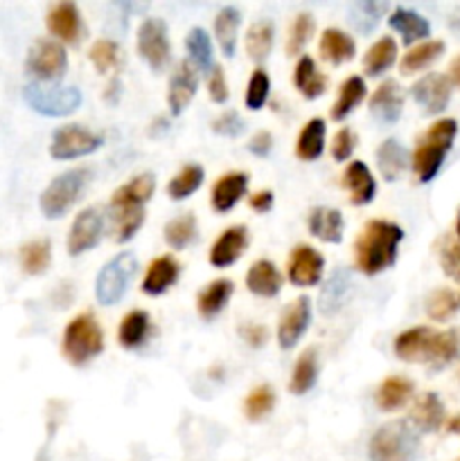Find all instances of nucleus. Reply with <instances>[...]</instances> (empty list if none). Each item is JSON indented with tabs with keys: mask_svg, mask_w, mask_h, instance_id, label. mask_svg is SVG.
<instances>
[{
	"mask_svg": "<svg viewBox=\"0 0 460 461\" xmlns=\"http://www.w3.org/2000/svg\"><path fill=\"white\" fill-rule=\"evenodd\" d=\"M203 178H206V171H203L201 165L192 162V165H185L174 178L167 185V194H170L174 201H183V198L192 196L198 187L203 185Z\"/></svg>",
	"mask_w": 460,
	"mask_h": 461,
	"instance_id": "nucleus-42",
	"label": "nucleus"
},
{
	"mask_svg": "<svg viewBox=\"0 0 460 461\" xmlns=\"http://www.w3.org/2000/svg\"><path fill=\"white\" fill-rule=\"evenodd\" d=\"M21 268L27 275H43L52 261V246L48 239H34L21 248Z\"/></svg>",
	"mask_w": 460,
	"mask_h": 461,
	"instance_id": "nucleus-41",
	"label": "nucleus"
},
{
	"mask_svg": "<svg viewBox=\"0 0 460 461\" xmlns=\"http://www.w3.org/2000/svg\"><path fill=\"white\" fill-rule=\"evenodd\" d=\"M325 259L316 248L296 246L289 257V279L296 286H316L323 275Z\"/></svg>",
	"mask_w": 460,
	"mask_h": 461,
	"instance_id": "nucleus-14",
	"label": "nucleus"
},
{
	"mask_svg": "<svg viewBox=\"0 0 460 461\" xmlns=\"http://www.w3.org/2000/svg\"><path fill=\"white\" fill-rule=\"evenodd\" d=\"M45 25H48L50 34L57 36L63 43H79L81 39V14L77 9L75 3H63L52 5V9L48 12V18H45Z\"/></svg>",
	"mask_w": 460,
	"mask_h": 461,
	"instance_id": "nucleus-16",
	"label": "nucleus"
},
{
	"mask_svg": "<svg viewBox=\"0 0 460 461\" xmlns=\"http://www.w3.org/2000/svg\"><path fill=\"white\" fill-rule=\"evenodd\" d=\"M442 270H445L446 277L454 279L455 284H460V243H451L442 250Z\"/></svg>",
	"mask_w": 460,
	"mask_h": 461,
	"instance_id": "nucleus-56",
	"label": "nucleus"
},
{
	"mask_svg": "<svg viewBox=\"0 0 460 461\" xmlns=\"http://www.w3.org/2000/svg\"><path fill=\"white\" fill-rule=\"evenodd\" d=\"M198 88V77L197 68L189 63V59L179 63V68L174 70L170 79V90H167V104H170V111L174 115H180V113L188 108V104L192 102L194 95H197Z\"/></svg>",
	"mask_w": 460,
	"mask_h": 461,
	"instance_id": "nucleus-15",
	"label": "nucleus"
},
{
	"mask_svg": "<svg viewBox=\"0 0 460 461\" xmlns=\"http://www.w3.org/2000/svg\"><path fill=\"white\" fill-rule=\"evenodd\" d=\"M104 351V333L99 329L97 320L90 313L77 315L63 331V356L70 360L75 367L90 363L95 356Z\"/></svg>",
	"mask_w": 460,
	"mask_h": 461,
	"instance_id": "nucleus-4",
	"label": "nucleus"
},
{
	"mask_svg": "<svg viewBox=\"0 0 460 461\" xmlns=\"http://www.w3.org/2000/svg\"><path fill=\"white\" fill-rule=\"evenodd\" d=\"M246 129V122L242 120L237 111H225L212 122V131L219 135H228V138H237V135L244 133Z\"/></svg>",
	"mask_w": 460,
	"mask_h": 461,
	"instance_id": "nucleus-53",
	"label": "nucleus"
},
{
	"mask_svg": "<svg viewBox=\"0 0 460 461\" xmlns=\"http://www.w3.org/2000/svg\"><path fill=\"white\" fill-rule=\"evenodd\" d=\"M455 232H458V237H460V214H458V223H455Z\"/></svg>",
	"mask_w": 460,
	"mask_h": 461,
	"instance_id": "nucleus-62",
	"label": "nucleus"
},
{
	"mask_svg": "<svg viewBox=\"0 0 460 461\" xmlns=\"http://www.w3.org/2000/svg\"><path fill=\"white\" fill-rule=\"evenodd\" d=\"M442 52H445V41H424V43L415 45V48H410L409 52L404 54V59H401V72H404V75H410V72L424 70V68H427L428 63L436 61Z\"/></svg>",
	"mask_w": 460,
	"mask_h": 461,
	"instance_id": "nucleus-43",
	"label": "nucleus"
},
{
	"mask_svg": "<svg viewBox=\"0 0 460 461\" xmlns=\"http://www.w3.org/2000/svg\"><path fill=\"white\" fill-rule=\"evenodd\" d=\"M370 461H415L419 453V435L410 421H391L370 439Z\"/></svg>",
	"mask_w": 460,
	"mask_h": 461,
	"instance_id": "nucleus-3",
	"label": "nucleus"
},
{
	"mask_svg": "<svg viewBox=\"0 0 460 461\" xmlns=\"http://www.w3.org/2000/svg\"><path fill=\"white\" fill-rule=\"evenodd\" d=\"M410 95L424 108V113L437 115V113L445 111L451 99V79L440 72H428L422 79L415 81Z\"/></svg>",
	"mask_w": 460,
	"mask_h": 461,
	"instance_id": "nucleus-12",
	"label": "nucleus"
},
{
	"mask_svg": "<svg viewBox=\"0 0 460 461\" xmlns=\"http://www.w3.org/2000/svg\"><path fill=\"white\" fill-rule=\"evenodd\" d=\"M68 68V54L59 41L52 39H36L32 43L30 52L25 59L27 75L34 77V81L43 84H57Z\"/></svg>",
	"mask_w": 460,
	"mask_h": 461,
	"instance_id": "nucleus-8",
	"label": "nucleus"
},
{
	"mask_svg": "<svg viewBox=\"0 0 460 461\" xmlns=\"http://www.w3.org/2000/svg\"><path fill=\"white\" fill-rule=\"evenodd\" d=\"M212 75L207 79V90H210V99L216 104H224L228 99L230 90L228 84H225V72L221 66H212Z\"/></svg>",
	"mask_w": 460,
	"mask_h": 461,
	"instance_id": "nucleus-55",
	"label": "nucleus"
},
{
	"mask_svg": "<svg viewBox=\"0 0 460 461\" xmlns=\"http://www.w3.org/2000/svg\"><path fill=\"white\" fill-rule=\"evenodd\" d=\"M111 216H113V234H115V241L120 243L131 241V239L135 237V232H138L144 223L143 207H117V210H113L111 207Z\"/></svg>",
	"mask_w": 460,
	"mask_h": 461,
	"instance_id": "nucleus-44",
	"label": "nucleus"
},
{
	"mask_svg": "<svg viewBox=\"0 0 460 461\" xmlns=\"http://www.w3.org/2000/svg\"><path fill=\"white\" fill-rule=\"evenodd\" d=\"M185 48H188L189 63H192L197 70H210L212 68V43L210 36L203 27H194L189 30L188 39H185Z\"/></svg>",
	"mask_w": 460,
	"mask_h": 461,
	"instance_id": "nucleus-47",
	"label": "nucleus"
},
{
	"mask_svg": "<svg viewBox=\"0 0 460 461\" xmlns=\"http://www.w3.org/2000/svg\"><path fill=\"white\" fill-rule=\"evenodd\" d=\"M388 25H391L392 30L400 32L406 45L431 34V23H428L422 14L406 7H397L395 12L391 14V18H388Z\"/></svg>",
	"mask_w": 460,
	"mask_h": 461,
	"instance_id": "nucleus-28",
	"label": "nucleus"
},
{
	"mask_svg": "<svg viewBox=\"0 0 460 461\" xmlns=\"http://www.w3.org/2000/svg\"><path fill=\"white\" fill-rule=\"evenodd\" d=\"M239 333H242L244 340L251 347H255V349L266 342V329L262 327V324H246V327L239 329Z\"/></svg>",
	"mask_w": 460,
	"mask_h": 461,
	"instance_id": "nucleus-58",
	"label": "nucleus"
},
{
	"mask_svg": "<svg viewBox=\"0 0 460 461\" xmlns=\"http://www.w3.org/2000/svg\"><path fill=\"white\" fill-rule=\"evenodd\" d=\"M356 147V138L350 129H341L336 135H334L332 142V158L338 162H345L347 158L352 156Z\"/></svg>",
	"mask_w": 460,
	"mask_h": 461,
	"instance_id": "nucleus-54",
	"label": "nucleus"
},
{
	"mask_svg": "<svg viewBox=\"0 0 460 461\" xmlns=\"http://www.w3.org/2000/svg\"><path fill=\"white\" fill-rule=\"evenodd\" d=\"M251 207L255 212H260V214H266V212L273 207V192H271V189H262V192L253 194Z\"/></svg>",
	"mask_w": 460,
	"mask_h": 461,
	"instance_id": "nucleus-59",
	"label": "nucleus"
},
{
	"mask_svg": "<svg viewBox=\"0 0 460 461\" xmlns=\"http://www.w3.org/2000/svg\"><path fill=\"white\" fill-rule=\"evenodd\" d=\"M316 381H318V354H316L314 347H309V349L302 351L296 367H293L289 390H291V394L302 396L309 390H314Z\"/></svg>",
	"mask_w": 460,
	"mask_h": 461,
	"instance_id": "nucleus-36",
	"label": "nucleus"
},
{
	"mask_svg": "<svg viewBox=\"0 0 460 461\" xmlns=\"http://www.w3.org/2000/svg\"><path fill=\"white\" fill-rule=\"evenodd\" d=\"M117 88H120V81L117 79H113L111 81V86H108V102H115V95H117Z\"/></svg>",
	"mask_w": 460,
	"mask_h": 461,
	"instance_id": "nucleus-61",
	"label": "nucleus"
},
{
	"mask_svg": "<svg viewBox=\"0 0 460 461\" xmlns=\"http://www.w3.org/2000/svg\"><path fill=\"white\" fill-rule=\"evenodd\" d=\"M248 189V176L242 171H233L216 180L212 187V207L216 212H230L239 203V198L246 194Z\"/></svg>",
	"mask_w": 460,
	"mask_h": 461,
	"instance_id": "nucleus-23",
	"label": "nucleus"
},
{
	"mask_svg": "<svg viewBox=\"0 0 460 461\" xmlns=\"http://www.w3.org/2000/svg\"><path fill=\"white\" fill-rule=\"evenodd\" d=\"M149 329H152V320H149L147 311H131L124 315V320L120 322L117 329V340L124 349H138L149 336Z\"/></svg>",
	"mask_w": 460,
	"mask_h": 461,
	"instance_id": "nucleus-35",
	"label": "nucleus"
},
{
	"mask_svg": "<svg viewBox=\"0 0 460 461\" xmlns=\"http://www.w3.org/2000/svg\"><path fill=\"white\" fill-rule=\"evenodd\" d=\"M248 291L260 297H275L282 288V273L269 259H260L251 266L246 275Z\"/></svg>",
	"mask_w": 460,
	"mask_h": 461,
	"instance_id": "nucleus-22",
	"label": "nucleus"
},
{
	"mask_svg": "<svg viewBox=\"0 0 460 461\" xmlns=\"http://www.w3.org/2000/svg\"><path fill=\"white\" fill-rule=\"evenodd\" d=\"M451 79L460 86V57L451 63Z\"/></svg>",
	"mask_w": 460,
	"mask_h": 461,
	"instance_id": "nucleus-60",
	"label": "nucleus"
},
{
	"mask_svg": "<svg viewBox=\"0 0 460 461\" xmlns=\"http://www.w3.org/2000/svg\"><path fill=\"white\" fill-rule=\"evenodd\" d=\"M433 329L415 327L409 331L400 333L395 340L397 358L406 363H428V351H431Z\"/></svg>",
	"mask_w": 460,
	"mask_h": 461,
	"instance_id": "nucleus-19",
	"label": "nucleus"
},
{
	"mask_svg": "<svg viewBox=\"0 0 460 461\" xmlns=\"http://www.w3.org/2000/svg\"><path fill=\"white\" fill-rule=\"evenodd\" d=\"M343 187L350 194L352 205H368L377 194V183H374L368 165L361 160L350 162V167L343 174Z\"/></svg>",
	"mask_w": 460,
	"mask_h": 461,
	"instance_id": "nucleus-20",
	"label": "nucleus"
},
{
	"mask_svg": "<svg viewBox=\"0 0 460 461\" xmlns=\"http://www.w3.org/2000/svg\"><path fill=\"white\" fill-rule=\"evenodd\" d=\"M23 97H25L27 106L32 111L48 117L70 115L81 104V93L75 86L43 84V81H32V84H27L23 88Z\"/></svg>",
	"mask_w": 460,
	"mask_h": 461,
	"instance_id": "nucleus-5",
	"label": "nucleus"
},
{
	"mask_svg": "<svg viewBox=\"0 0 460 461\" xmlns=\"http://www.w3.org/2000/svg\"><path fill=\"white\" fill-rule=\"evenodd\" d=\"M311 322V300L307 295L298 297L296 302L289 304L278 324V342L282 349H293L302 336H305L307 327Z\"/></svg>",
	"mask_w": 460,
	"mask_h": 461,
	"instance_id": "nucleus-13",
	"label": "nucleus"
},
{
	"mask_svg": "<svg viewBox=\"0 0 460 461\" xmlns=\"http://www.w3.org/2000/svg\"><path fill=\"white\" fill-rule=\"evenodd\" d=\"M442 421H445V405L437 399V394L428 392L415 403L410 423L415 426V430L436 432L442 426Z\"/></svg>",
	"mask_w": 460,
	"mask_h": 461,
	"instance_id": "nucleus-33",
	"label": "nucleus"
},
{
	"mask_svg": "<svg viewBox=\"0 0 460 461\" xmlns=\"http://www.w3.org/2000/svg\"><path fill=\"white\" fill-rule=\"evenodd\" d=\"M197 239V216L185 212V214L176 216L165 225V241L170 243L174 250H183L189 243Z\"/></svg>",
	"mask_w": 460,
	"mask_h": 461,
	"instance_id": "nucleus-46",
	"label": "nucleus"
},
{
	"mask_svg": "<svg viewBox=\"0 0 460 461\" xmlns=\"http://www.w3.org/2000/svg\"><path fill=\"white\" fill-rule=\"evenodd\" d=\"M239 23H242V14H239L237 7H230V5L221 9L215 18V34L225 57H233L235 48H237Z\"/></svg>",
	"mask_w": 460,
	"mask_h": 461,
	"instance_id": "nucleus-37",
	"label": "nucleus"
},
{
	"mask_svg": "<svg viewBox=\"0 0 460 461\" xmlns=\"http://www.w3.org/2000/svg\"><path fill=\"white\" fill-rule=\"evenodd\" d=\"M455 135H458V122L445 117V120H437L436 124L428 126L427 133L418 140V147L413 153V171L419 183H428V180L436 178Z\"/></svg>",
	"mask_w": 460,
	"mask_h": 461,
	"instance_id": "nucleus-2",
	"label": "nucleus"
},
{
	"mask_svg": "<svg viewBox=\"0 0 460 461\" xmlns=\"http://www.w3.org/2000/svg\"><path fill=\"white\" fill-rule=\"evenodd\" d=\"M410 394H413V383L404 376H391L382 383L377 392V403L379 408L392 412V410H400L401 405L409 403Z\"/></svg>",
	"mask_w": 460,
	"mask_h": 461,
	"instance_id": "nucleus-39",
	"label": "nucleus"
},
{
	"mask_svg": "<svg viewBox=\"0 0 460 461\" xmlns=\"http://www.w3.org/2000/svg\"><path fill=\"white\" fill-rule=\"evenodd\" d=\"M365 90L368 88H365L363 77H359V75L347 77V79L341 84V90H338V97H336V102H334L332 111H329L332 120H336V122L345 120V117L350 115V113L354 111L361 102H363Z\"/></svg>",
	"mask_w": 460,
	"mask_h": 461,
	"instance_id": "nucleus-32",
	"label": "nucleus"
},
{
	"mask_svg": "<svg viewBox=\"0 0 460 461\" xmlns=\"http://www.w3.org/2000/svg\"><path fill=\"white\" fill-rule=\"evenodd\" d=\"M102 144L104 138L95 131L86 129L81 124H68L54 131L52 142H50V156L54 160H72V158H81L97 151Z\"/></svg>",
	"mask_w": 460,
	"mask_h": 461,
	"instance_id": "nucleus-9",
	"label": "nucleus"
},
{
	"mask_svg": "<svg viewBox=\"0 0 460 461\" xmlns=\"http://www.w3.org/2000/svg\"><path fill=\"white\" fill-rule=\"evenodd\" d=\"M404 239V230L391 221H368L354 243L356 268L363 275H377L391 268L397 259V248Z\"/></svg>",
	"mask_w": 460,
	"mask_h": 461,
	"instance_id": "nucleus-1",
	"label": "nucleus"
},
{
	"mask_svg": "<svg viewBox=\"0 0 460 461\" xmlns=\"http://www.w3.org/2000/svg\"><path fill=\"white\" fill-rule=\"evenodd\" d=\"M153 189H156L153 174L135 176L129 183L115 189L111 198V207L113 210H117V207H143L152 198Z\"/></svg>",
	"mask_w": 460,
	"mask_h": 461,
	"instance_id": "nucleus-24",
	"label": "nucleus"
},
{
	"mask_svg": "<svg viewBox=\"0 0 460 461\" xmlns=\"http://www.w3.org/2000/svg\"><path fill=\"white\" fill-rule=\"evenodd\" d=\"M451 428H460V419H455V421L451 423Z\"/></svg>",
	"mask_w": 460,
	"mask_h": 461,
	"instance_id": "nucleus-63",
	"label": "nucleus"
},
{
	"mask_svg": "<svg viewBox=\"0 0 460 461\" xmlns=\"http://www.w3.org/2000/svg\"><path fill=\"white\" fill-rule=\"evenodd\" d=\"M138 52L152 70H162L171 59V43L162 18H144L138 30Z\"/></svg>",
	"mask_w": 460,
	"mask_h": 461,
	"instance_id": "nucleus-10",
	"label": "nucleus"
},
{
	"mask_svg": "<svg viewBox=\"0 0 460 461\" xmlns=\"http://www.w3.org/2000/svg\"><path fill=\"white\" fill-rule=\"evenodd\" d=\"M377 167L379 174L386 180H397L401 176V171L409 167V149L395 138H388L386 142L379 144L377 149Z\"/></svg>",
	"mask_w": 460,
	"mask_h": 461,
	"instance_id": "nucleus-27",
	"label": "nucleus"
},
{
	"mask_svg": "<svg viewBox=\"0 0 460 461\" xmlns=\"http://www.w3.org/2000/svg\"><path fill=\"white\" fill-rule=\"evenodd\" d=\"M350 273L345 268L334 270L332 277L325 282V286L320 288V311L325 315H334L341 311V306L345 304L347 295H350Z\"/></svg>",
	"mask_w": 460,
	"mask_h": 461,
	"instance_id": "nucleus-29",
	"label": "nucleus"
},
{
	"mask_svg": "<svg viewBox=\"0 0 460 461\" xmlns=\"http://www.w3.org/2000/svg\"><path fill=\"white\" fill-rule=\"evenodd\" d=\"M90 178V171L79 167V169H70L59 174L52 183L45 187V192L41 194V212H43L48 219H59V216L66 214L77 201H79L81 192L86 189Z\"/></svg>",
	"mask_w": 460,
	"mask_h": 461,
	"instance_id": "nucleus-6",
	"label": "nucleus"
},
{
	"mask_svg": "<svg viewBox=\"0 0 460 461\" xmlns=\"http://www.w3.org/2000/svg\"><path fill=\"white\" fill-rule=\"evenodd\" d=\"M293 84H296V88L300 90L307 99H316L325 93V88H327V77L316 68L314 59L302 54L296 63Z\"/></svg>",
	"mask_w": 460,
	"mask_h": 461,
	"instance_id": "nucleus-31",
	"label": "nucleus"
},
{
	"mask_svg": "<svg viewBox=\"0 0 460 461\" xmlns=\"http://www.w3.org/2000/svg\"><path fill=\"white\" fill-rule=\"evenodd\" d=\"M397 57V43L391 36H382L374 45H370V50L363 57V68L370 77L383 75L388 68L395 63Z\"/></svg>",
	"mask_w": 460,
	"mask_h": 461,
	"instance_id": "nucleus-40",
	"label": "nucleus"
},
{
	"mask_svg": "<svg viewBox=\"0 0 460 461\" xmlns=\"http://www.w3.org/2000/svg\"><path fill=\"white\" fill-rule=\"evenodd\" d=\"M325 149V122L320 117H314L305 124V129L300 131L298 135V142H296V156L300 160H316L320 158Z\"/></svg>",
	"mask_w": 460,
	"mask_h": 461,
	"instance_id": "nucleus-38",
	"label": "nucleus"
},
{
	"mask_svg": "<svg viewBox=\"0 0 460 461\" xmlns=\"http://www.w3.org/2000/svg\"><path fill=\"white\" fill-rule=\"evenodd\" d=\"M275 25L271 18H260L248 27L246 34V52L255 63H262L273 50Z\"/></svg>",
	"mask_w": 460,
	"mask_h": 461,
	"instance_id": "nucleus-34",
	"label": "nucleus"
},
{
	"mask_svg": "<svg viewBox=\"0 0 460 461\" xmlns=\"http://www.w3.org/2000/svg\"><path fill=\"white\" fill-rule=\"evenodd\" d=\"M90 61L97 68V72H108L117 63V43L111 39L95 41L90 48Z\"/></svg>",
	"mask_w": 460,
	"mask_h": 461,
	"instance_id": "nucleus-52",
	"label": "nucleus"
},
{
	"mask_svg": "<svg viewBox=\"0 0 460 461\" xmlns=\"http://www.w3.org/2000/svg\"><path fill=\"white\" fill-rule=\"evenodd\" d=\"M388 9L386 3H373V0H365V3L352 5V25L359 32L368 34L373 27H377L379 16Z\"/></svg>",
	"mask_w": 460,
	"mask_h": 461,
	"instance_id": "nucleus-49",
	"label": "nucleus"
},
{
	"mask_svg": "<svg viewBox=\"0 0 460 461\" xmlns=\"http://www.w3.org/2000/svg\"><path fill=\"white\" fill-rule=\"evenodd\" d=\"M179 270L180 268L179 264H176L174 257H158V259H153L152 264H149L147 273H144L143 291L152 297L162 295V293H167V288L179 279Z\"/></svg>",
	"mask_w": 460,
	"mask_h": 461,
	"instance_id": "nucleus-21",
	"label": "nucleus"
},
{
	"mask_svg": "<svg viewBox=\"0 0 460 461\" xmlns=\"http://www.w3.org/2000/svg\"><path fill=\"white\" fill-rule=\"evenodd\" d=\"M460 311V291L454 288H436L427 300V313L428 318L436 322H445L451 315Z\"/></svg>",
	"mask_w": 460,
	"mask_h": 461,
	"instance_id": "nucleus-45",
	"label": "nucleus"
},
{
	"mask_svg": "<svg viewBox=\"0 0 460 461\" xmlns=\"http://www.w3.org/2000/svg\"><path fill=\"white\" fill-rule=\"evenodd\" d=\"M311 34H314V16L309 12L298 14L296 21H293L291 30H289V41H287V52L289 54H300L302 48L309 43Z\"/></svg>",
	"mask_w": 460,
	"mask_h": 461,
	"instance_id": "nucleus-50",
	"label": "nucleus"
},
{
	"mask_svg": "<svg viewBox=\"0 0 460 461\" xmlns=\"http://www.w3.org/2000/svg\"><path fill=\"white\" fill-rule=\"evenodd\" d=\"M275 405V392L271 385H257L255 390L248 394L246 403H244V412H246L248 421H262L269 417L271 410Z\"/></svg>",
	"mask_w": 460,
	"mask_h": 461,
	"instance_id": "nucleus-48",
	"label": "nucleus"
},
{
	"mask_svg": "<svg viewBox=\"0 0 460 461\" xmlns=\"http://www.w3.org/2000/svg\"><path fill=\"white\" fill-rule=\"evenodd\" d=\"M248 246V230L244 225H233L224 230L210 248V264L216 268H228L239 257L244 255Z\"/></svg>",
	"mask_w": 460,
	"mask_h": 461,
	"instance_id": "nucleus-18",
	"label": "nucleus"
},
{
	"mask_svg": "<svg viewBox=\"0 0 460 461\" xmlns=\"http://www.w3.org/2000/svg\"><path fill=\"white\" fill-rule=\"evenodd\" d=\"M135 270H138V261H135L133 252H120L117 257H113L99 270L97 282H95V295H97L99 304L115 306L133 282Z\"/></svg>",
	"mask_w": 460,
	"mask_h": 461,
	"instance_id": "nucleus-7",
	"label": "nucleus"
},
{
	"mask_svg": "<svg viewBox=\"0 0 460 461\" xmlns=\"http://www.w3.org/2000/svg\"><path fill=\"white\" fill-rule=\"evenodd\" d=\"M104 234V216L97 207H86L72 221L70 234H68V252L72 257H79L84 252L93 250Z\"/></svg>",
	"mask_w": 460,
	"mask_h": 461,
	"instance_id": "nucleus-11",
	"label": "nucleus"
},
{
	"mask_svg": "<svg viewBox=\"0 0 460 461\" xmlns=\"http://www.w3.org/2000/svg\"><path fill=\"white\" fill-rule=\"evenodd\" d=\"M343 214L334 207H314L309 212V232L320 241L338 243L343 239Z\"/></svg>",
	"mask_w": 460,
	"mask_h": 461,
	"instance_id": "nucleus-25",
	"label": "nucleus"
},
{
	"mask_svg": "<svg viewBox=\"0 0 460 461\" xmlns=\"http://www.w3.org/2000/svg\"><path fill=\"white\" fill-rule=\"evenodd\" d=\"M269 90H271L269 75H266L262 68H257L246 86V97H244V102H246V106L251 108V111H260V108L266 104V99H269Z\"/></svg>",
	"mask_w": 460,
	"mask_h": 461,
	"instance_id": "nucleus-51",
	"label": "nucleus"
},
{
	"mask_svg": "<svg viewBox=\"0 0 460 461\" xmlns=\"http://www.w3.org/2000/svg\"><path fill=\"white\" fill-rule=\"evenodd\" d=\"M233 282L230 279H216V282L207 284L201 293H198V313L203 320H215L216 315L224 311V306L228 304V300L233 297Z\"/></svg>",
	"mask_w": 460,
	"mask_h": 461,
	"instance_id": "nucleus-30",
	"label": "nucleus"
},
{
	"mask_svg": "<svg viewBox=\"0 0 460 461\" xmlns=\"http://www.w3.org/2000/svg\"><path fill=\"white\" fill-rule=\"evenodd\" d=\"M320 54H323L325 61L341 66L354 57L356 43L347 32L338 30V27H327L320 36Z\"/></svg>",
	"mask_w": 460,
	"mask_h": 461,
	"instance_id": "nucleus-26",
	"label": "nucleus"
},
{
	"mask_svg": "<svg viewBox=\"0 0 460 461\" xmlns=\"http://www.w3.org/2000/svg\"><path fill=\"white\" fill-rule=\"evenodd\" d=\"M271 149H273V135H271L269 131H260V133L253 135L251 142H248V151L257 158L269 156Z\"/></svg>",
	"mask_w": 460,
	"mask_h": 461,
	"instance_id": "nucleus-57",
	"label": "nucleus"
},
{
	"mask_svg": "<svg viewBox=\"0 0 460 461\" xmlns=\"http://www.w3.org/2000/svg\"><path fill=\"white\" fill-rule=\"evenodd\" d=\"M404 108V93L395 79H386L370 97V113L379 124H395Z\"/></svg>",
	"mask_w": 460,
	"mask_h": 461,
	"instance_id": "nucleus-17",
	"label": "nucleus"
}]
</instances>
